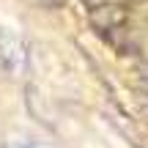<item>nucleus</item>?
<instances>
[{
	"label": "nucleus",
	"instance_id": "obj_1",
	"mask_svg": "<svg viewBox=\"0 0 148 148\" xmlns=\"http://www.w3.org/2000/svg\"><path fill=\"white\" fill-rule=\"evenodd\" d=\"M0 60H3V69L11 71L14 77H19L25 71L27 52H25V44L14 33H0Z\"/></svg>",
	"mask_w": 148,
	"mask_h": 148
},
{
	"label": "nucleus",
	"instance_id": "obj_2",
	"mask_svg": "<svg viewBox=\"0 0 148 148\" xmlns=\"http://www.w3.org/2000/svg\"><path fill=\"white\" fill-rule=\"evenodd\" d=\"M3 148H44V145L36 143V140H8Z\"/></svg>",
	"mask_w": 148,
	"mask_h": 148
}]
</instances>
